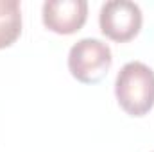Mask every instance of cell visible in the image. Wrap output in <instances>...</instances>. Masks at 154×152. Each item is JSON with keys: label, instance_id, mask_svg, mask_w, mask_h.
<instances>
[{"label": "cell", "instance_id": "1", "mask_svg": "<svg viewBox=\"0 0 154 152\" xmlns=\"http://www.w3.org/2000/svg\"><path fill=\"white\" fill-rule=\"evenodd\" d=\"M115 97L129 116H145L154 108V70L142 61L125 63L116 74Z\"/></svg>", "mask_w": 154, "mask_h": 152}, {"label": "cell", "instance_id": "2", "mask_svg": "<svg viewBox=\"0 0 154 152\" xmlns=\"http://www.w3.org/2000/svg\"><path fill=\"white\" fill-rule=\"evenodd\" d=\"M113 54L108 43L97 38H82L68 52V70L82 84H97L108 75Z\"/></svg>", "mask_w": 154, "mask_h": 152}, {"label": "cell", "instance_id": "3", "mask_svg": "<svg viewBox=\"0 0 154 152\" xmlns=\"http://www.w3.org/2000/svg\"><path fill=\"white\" fill-rule=\"evenodd\" d=\"M143 23L142 9L131 0H108L99 13L100 32L116 43H125L138 36Z\"/></svg>", "mask_w": 154, "mask_h": 152}, {"label": "cell", "instance_id": "4", "mask_svg": "<svg viewBox=\"0 0 154 152\" xmlns=\"http://www.w3.org/2000/svg\"><path fill=\"white\" fill-rule=\"evenodd\" d=\"M41 18L48 31L56 34H74L82 29L88 18L86 0H47L41 7Z\"/></svg>", "mask_w": 154, "mask_h": 152}, {"label": "cell", "instance_id": "5", "mask_svg": "<svg viewBox=\"0 0 154 152\" xmlns=\"http://www.w3.org/2000/svg\"><path fill=\"white\" fill-rule=\"evenodd\" d=\"M22 34V9L18 0H0V50L11 47Z\"/></svg>", "mask_w": 154, "mask_h": 152}]
</instances>
